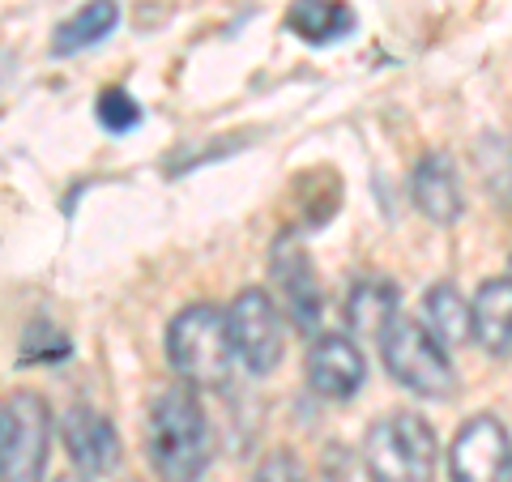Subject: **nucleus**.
Listing matches in <instances>:
<instances>
[{"label": "nucleus", "mask_w": 512, "mask_h": 482, "mask_svg": "<svg viewBox=\"0 0 512 482\" xmlns=\"http://www.w3.org/2000/svg\"><path fill=\"white\" fill-rule=\"evenodd\" d=\"M286 26L303 43H338L355 30V13L346 0H295L286 13Z\"/></svg>", "instance_id": "obj_14"}, {"label": "nucleus", "mask_w": 512, "mask_h": 482, "mask_svg": "<svg viewBox=\"0 0 512 482\" xmlns=\"http://www.w3.org/2000/svg\"><path fill=\"white\" fill-rule=\"evenodd\" d=\"M414 205L423 210V218L431 222H453L461 214V184L457 171L444 154H427L419 167H414Z\"/></svg>", "instance_id": "obj_11"}, {"label": "nucleus", "mask_w": 512, "mask_h": 482, "mask_svg": "<svg viewBox=\"0 0 512 482\" xmlns=\"http://www.w3.org/2000/svg\"><path fill=\"white\" fill-rule=\"evenodd\" d=\"M346 320L359 337H376L397 320V286L380 273H367L350 286V299H346Z\"/></svg>", "instance_id": "obj_12"}, {"label": "nucleus", "mask_w": 512, "mask_h": 482, "mask_svg": "<svg viewBox=\"0 0 512 482\" xmlns=\"http://www.w3.org/2000/svg\"><path fill=\"white\" fill-rule=\"evenodd\" d=\"M308 384L329 397V401H346L363 389V355L359 346L342 333H320L312 350H308Z\"/></svg>", "instance_id": "obj_8"}, {"label": "nucleus", "mask_w": 512, "mask_h": 482, "mask_svg": "<svg viewBox=\"0 0 512 482\" xmlns=\"http://www.w3.org/2000/svg\"><path fill=\"white\" fill-rule=\"evenodd\" d=\"M227 329H231V346L235 359L248 367L252 376L274 372L282 359V316L274 308V299L265 291H239L235 303L227 308Z\"/></svg>", "instance_id": "obj_6"}, {"label": "nucleus", "mask_w": 512, "mask_h": 482, "mask_svg": "<svg viewBox=\"0 0 512 482\" xmlns=\"http://www.w3.org/2000/svg\"><path fill=\"white\" fill-rule=\"evenodd\" d=\"M274 278L282 286V299L291 308V320L299 329H316L320 312H325V295H320V282L312 273V261L295 239H282L274 248Z\"/></svg>", "instance_id": "obj_10"}, {"label": "nucleus", "mask_w": 512, "mask_h": 482, "mask_svg": "<svg viewBox=\"0 0 512 482\" xmlns=\"http://www.w3.org/2000/svg\"><path fill=\"white\" fill-rule=\"evenodd\" d=\"M52 453V410L39 393L0 401V482H43Z\"/></svg>", "instance_id": "obj_5"}, {"label": "nucleus", "mask_w": 512, "mask_h": 482, "mask_svg": "<svg viewBox=\"0 0 512 482\" xmlns=\"http://www.w3.org/2000/svg\"><path fill=\"white\" fill-rule=\"evenodd\" d=\"M167 359L188 380V389H222L231 380V329L214 303H192L167 325Z\"/></svg>", "instance_id": "obj_2"}, {"label": "nucleus", "mask_w": 512, "mask_h": 482, "mask_svg": "<svg viewBox=\"0 0 512 482\" xmlns=\"http://www.w3.org/2000/svg\"><path fill=\"white\" fill-rule=\"evenodd\" d=\"M363 470L372 482H431L436 436L419 414H389L363 440Z\"/></svg>", "instance_id": "obj_3"}, {"label": "nucleus", "mask_w": 512, "mask_h": 482, "mask_svg": "<svg viewBox=\"0 0 512 482\" xmlns=\"http://www.w3.org/2000/svg\"><path fill=\"white\" fill-rule=\"evenodd\" d=\"M64 482H86V478H64Z\"/></svg>", "instance_id": "obj_19"}, {"label": "nucleus", "mask_w": 512, "mask_h": 482, "mask_svg": "<svg viewBox=\"0 0 512 482\" xmlns=\"http://www.w3.org/2000/svg\"><path fill=\"white\" fill-rule=\"evenodd\" d=\"M453 482H512V436L500 419L478 414L457 431L448 453Z\"/></svg>", "instance_id": "obj_7"}, {"label": "nucleus", "mask_w": 512, "mask_h": 482, "mask_svg": "<svg viewBox=\"0 0 512 482\" xmlns=\"http://www.w3.org/2000/svg\"><path fill=\"white\" fill-rule=\"evenodd\" d=\"M380 350H384V367L402 389L419 393V397H453L457 376L453 363L444 355V342L419 320L397 316L389 329L380 333Z\"/></svg>", "instance_id": "obj_4"}, {"label": "nucleus", "mask_w": 512, "mask_h": 482, "mask_svg": "<svg viewBox=\"0 0 512 482\" xmlns=\"http://www.w3.org/2000/svg\"><path fill=\"white\" fill-rule=\"evenodd\" d=\"M60 440H64V448H69L73 465L82 474H90V478L111 474L116 470V461H120L116 431H111V423L103 419V414H94L86 406H77V410H69L60 419Z\"/></svg>", "instance_id": "obj_9"}, {"label": "nucleus", "mask_w": 512, "mask_h": 482, "mask_svg": "<svg viewBox=\"0 0 512 482\" xmlns=\"http://www.w3.org/2000/svg\"><path fill=\"white\" fill-rule=\"evenodd\" d=\"M116 22H120L116 0H90V5L77 9L69 22H60L56 39H52V52L56 56H73V52H82V47L103 43L111 30H116Z\"/></svg>", "instance_id": "obj_15"}, {"label": "nucleus", "mask_w": 512, "mask_h": 482, "mask_svg": "<svg viewBox=\"0 0 512 482\" xmlns=\"http://www.w3.org/2000/svg\"><path fill=\"white\" fill-rule=\"evenodd\" d=\"M423 308H427V329L436 333L444 346H461L466 337H474V308L461 299L457 286H448V282L431 286Z\"/></svg>", "instance_id": "obj_16"}, {"label": "nucleus", "mask_w": 512, "mask_h": 482, "mask_svg": "<svg viewBox=\"0 0 512 482\" xmlns=\"http://www.w3.org/2000/svg\"><path fill=\"white\" fill-rule=\"evenodd\" d=\"M256 482H333V478H316V474L303 470L291 453H274V457H265L261 470H256Z\"/></svg>", "instance_id": "obj_18"}, {"label": "nucleus", "mask_w": 512, "mask_h": 482, "mask_svg": "<svg viewBox=\"0 0 512 482\" xmlns=\"http://www.w3.org/2000/svg\"><path fill=\"white\" fill-rule=\"evenodd\" d=\"M474 337L491 355H512V278L483 282L474 295Z\"/></svg>", "instance_id": "obj_13"}, {"label": "nucleus", "mask_w": 512, "mask_h": 482, "mask_svg": "<svg viewBox=\"0 0 512 482\" xmlns=\"http://www.w3.org/2000/svg\"><path fill=\"white\" fill-rule=\"evenodd\" d=\"M99 124L107 133H128V128L141 124V107L128 99L124 90H103L99 94Z\"/></svg>", "instance_id": "obj_17"}, {"label": "nucleus", "mask_w": 512, "mask_h": 482, "mask_svg": "<svg viewBox=\"0 0 512 482\" xmlns=\"http://www.w3.org/2000/svg\"><path fill=\"white\" fill-rule=\"evenodd\" d=\"M146 448L150 465L163 482H197L210 465V423H205L201 401L188 389H167L154 397L146 419Z\"/></svg>", "instance_id": "obj_1"}]
</instances>
